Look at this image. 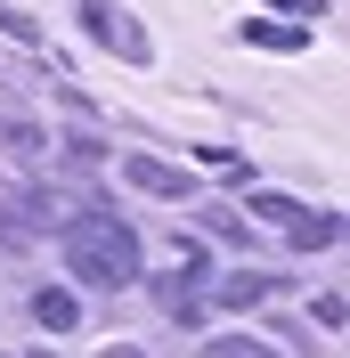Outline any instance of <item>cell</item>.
I'll return each mask as SVG.
<instances>
[{
	"mask_svg": "<svg viewBox=\"0 0 350 358\" xmlns=\"http://www.w3.org/2000/svg\"><path fill=\"white\" fill-rule=\"evenodd\" d=\"M122 179H131V187H147V196H163V203H188V196H196V179L172 171L163 155H131V163H122Z\"/></svg>",
	"mask_w": 350,
	"mask_h": 358,
	"instance_id": "4",
	"label": "cell"
},
{
	"mask_svg": "<svg viewBox=\"0 0 350 358\" xmlns=\"http://www.w3.org/2000/svg\"><path fill=\"white\" fill-rule=\"evenodd\" d=\"M33 326H49V334H74V326H82V301H74V285H41V293H33Z\"/></svg>",
	"mask_w": 350,
	"mask_h": 358,
	"instance_id": "5",
	"label": "cell"
},
{
	"mask_svg": "<svg viewBox=\"0 0 350 358\" xmlns=\"http://www.w3.org/2000/svg\"><path fill=\"white\" fill-rule=\"evenodd\" d=\"M269 293H277V277H269V268H237V277L220 285V310H261Z\"/></svg>",
	"mask_w": 350,
	"mask_h": 358,
	"instance_id": "6",
	"label": "cell"
},
{
	"mask_svg": "<svg viewBox=\"0 0 350 358\" xmlns=\"http://www.w3.org/2000/svg\"><path fill=\"white\" fill-rule=\"evenodd\" d=\"M82 24H90V33H98V41L114 49V57H131V66H147V57H155L147 24H139V17H122L114 0H82Z\"/></svg>",
	"mask_w": 350,
	"mask_h": 358,
	"instance_id": "3",
	"label": "cell"
},
{
	"mask_svg": "<svg viewBox=\"0 0 350 358\" xmlns=\"http://www.w3.org/2000/svg\"><path fill=\"white\" fill-rule=\"evenodd\" d=\"M244 41H253V49H302L309 33H293V24H261V17H253V24H244Z\"/></svg>",
	"mask_w": 350,
	"mask_h": 358,
	"instance_id": "7",
	"label": "cell"
},
{
	"mask_svg": "<svg viewBox=\"0 0 350 358\" xmlns=\"http://www.w3.org/2000/svg\"><path fill=\"white\" fill-rule=\"evenodd\" d=\"M253 220L285 228V245H293V252H318V245H334V236H342V228H334L326 212H309V203L277 196V187H253Z\"/></svg>",
	"mask_w": 350,
	"mask_h": 358,
	"instance_id": "2",
	"label": "cell"
},
{
	"mask_svg": "<svg viewBox=\"0 0 350 358\" xmlns=\"http://www.w3.org/2000/svg\"><path fill=\"white\" fill-rule=\"evenodd\" d=\"M57 245H66V268L82 285H131L139 277V236L106 212H82V220L57 228Z\"/></svg>",
	"mask_w": 350,
	"mask_h": 358,
	"instance_id": "1",
	"label": "cell"
},
{
	"mask_svg": "<svg viewBox=\"0 0 350 358\" xmlns=\"http://www.w3.org/2000/svg\"><path fill=\"white\" fill-rule=\"evenodd\" d=\"M98 358H147V350H139V342H114V350H98Z\"/></svg>",
	"mask_w": 350,
	"mask_h": 358,
	"instance_id": "9",
	"label": "cell"
},
{
	"mask_svg": "<svg viewBox=\"0 0 350 358\" xmlns=\"http://www.w3.org/2000/svg\"><path fill=\"white\" fill-rule=\"evenodd\" d=\"M204 358H285V350H269V342H253V334H220Z\"/></svg>",
	"mask_w": 350,
	"mask_h": 358,
	"instance_id": "8",
	"label": "cell"
}]
</instances>
